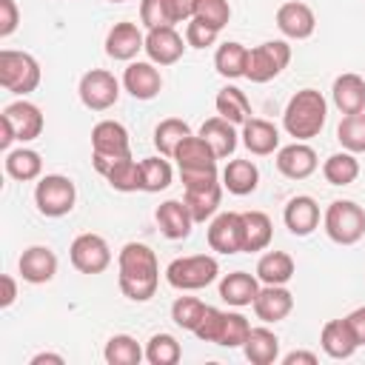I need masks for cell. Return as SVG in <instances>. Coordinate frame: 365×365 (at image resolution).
<instances>
[{
    "instance_id": "1",
    "label": "cell",
    "mask_w": 365,
    "mask_h": 365,
    "mask_svg": "<svg viewBox=\"0 0 365 365\" xmlns=\"http://www.w3.org/2000/svg\"><path fill=\"white\" fill-rule=\"evenodd\" d=\"M117 282L131 302H148L160 285L157 254L145 242H125L117 254Z\"/></svg>"
},
{
    "instance_id": "2",
    "label": "cell",
    "mask_w": 365,
    "mask_h": 365,
    "mask_svg": "<svg viewBox=\"0 0 365 365\" xmlns=\"http://www.w3.org/2000/svg\"><path fill=\"white\" fill-rule=\"evenodd\" d=\"M325 117H328L325 97L317 88H299L282 111V128L288 131V137L305 143L322 131Z\"/></svg>"
},
{
    "instance_id": "3",
    "label": "cell",
    "mask_w": 365,
    "mask_h": 365,
    "mask_svg": "<svg viewBox=\"0 0 365 365\" xmlns=\"http://www.w3.org/2000/svg\"><path fill=\"white\" fill-rule=\"evenodd\" d=\"M131 157V143L128 131L117 120H100L91 128V163L97 174H106L117 160Z\"/></svg>"
},
{
    "instance_id": "4",
    "label": "cell",
    "mask_w": 365,
    "mask_h": 365,
    "mask_svg": "<svg viewBox=\"0 0 365 365\" xmlns=\"http://www.w3.org/2000/svg\"><path fill=\"white\" fill-rule=\"evenodd\" d=\"M171 160H174L177 168H180L182 185L220 177V174H217V154L211 151V145H208L200 134H188V137L177 145V151H174Z\"/></svg>"
},
{
    "instance_id": "5",
    "label": "cell",
    "mask_w": 365,
    "mask_h": 365,
    "mask_svg": "<svg viewBox=\"0 0 365 365\" xmlns=\"http://www.w3.org/2000/svg\"><path fill=\"white\" fill-rule=\"evenodd\" d=\"M220 274V262L211 254H191V257H177L165 268V282L177 291H200L211 285Z\"/></svg>"
},
{
    "instance_id": "6",
    "label": "cell",
    "mask_w": 365,
    "mask_h": 365,
    "mask_svg": "<svg viewBox=\"0 0 365 365\" xmlns=\"http://www.w3.org/2000/svg\"><path fill=\"white\" fill-rule=\"evenodd\" d=\"M325 234L336 245H354L365 237V211L354 200H334L322 217Z\"/></svg>"
},
{
    "instance_id": "7",
    "label": "cell",
    "mask_w": 365,
    "mask_h": 365,
    "mask_svg": "<svg viewBox=\"0 0 365 365\" xmlns=\"http://www.w3.org/2000/svg\"><path fill=\"white\" fill-rule=\"evenodd\" d=\"M0 86L11 94H31L40 86V63L29 51L3 48L0 51Z\"/></svg>"
},
{
    "instance_id": "8",
    "label": "cell",
    "mask_w": 365,
    "mask_h": 365,
    "mask_svg": "<svg viewBox=\"0 0 365 365\" xmlns=\"http://www.w3.org/2000/svg\"><path fill=\"white\" fill-rule=\"evenodd\" d=\"M77 202V188L66 174H46L34 185V205L43 217H66Z\"/></svg>"
},
{
    "instance_id": "9",
    "label": "cell",
    "mask_w": 365,
    "mask_h": 365,
    "mask_svg": "<svg viewBox=\"0 0 365 365\" xmlns=\"http://www.w3.org/2000/svg\"><path fill=\"white\" fill-rule=\"evenodd\" d=\"M291 63V46L285 40H265L254 48H248V66L245 80L251 83H271L282 74V68Z\"/></svg>"
},
{
    "instance_id": "10",
    "label": "cell",
    "mask_w": 365,
    "mask_h": 365,
    "mask_svg": "<svg viewBox=\"0 0 365 365\" xmlns=\"http://www.w3.org/2000/svg\"><path fill=\"white\" fill-rule=\"evenodd\" d=\"M77 94L88 111H108L120 100V80L106 68H91L80 77Z\"/></svg>"
},
{
    "instance_id": "11",
    "label": "cell",
    "mask_w": 365,
    "mask_h": 365,
    "mask_svg": "<svg viewBox=\"0 0 365 365\" xmlns=\"http://www.w3.org/2000/svg\"><path fill=\"white\" fill-rule=\"evenodd\" d=\"M68 259L80 274H103L111 265V248L100 234H80L68 245Z\"/></svg>"
},
{
    "instance_id": "12",
    "label": "cell",
    "mask_w": 365,
    "mask_h": 365,
    "mask_svg": "<svg viewBox=\"0 0 365 365\" xmlns=\"http://www.w3.org/2000/svg\"><path fill=\"white\" fill-rule=\"evenodd\" d=\"M208 248L217 254H240L242 251V214L222 211L208 222Z\"/></svg>"
},
{
    "instance_id": "13",
    "label": "cell",
    "mask_w": 365,
    "mask_h": 365,
    "mask_svg": "<svg viewBox=\"0 0 365 365\" xmlns=\"http://www.w3.org/2000/svg\"><path fill=\"white\" fill-rule=\"evenodd\" d=\"M220 200H222V182H220V177L182 185V202L188 205L194 222L211 220L217 214V208H220Z\"/></svg>"
},
{
    "instance_id": "14",
    "label": "cell",
    "mask_w": 365,
    "mask_h": 365,
    "mask_svg": "<svg viewBox=\"0 0 365 365\" xmlns=\"http://www.w3.org/2000/svg\"><path fill=\"white\" fill-rule=\"evenodd\" d=\"M185 37L174 26H160L145 31V54L154 66H174L185 51Z\"/></svg>"
},
{
    "instance_id": "15",
    "label": "cell",
    "mask_w": 365,
    "mask_h": 365,
    "mask_svg": "<svg viewBox=\"0 0 365 365\" xmlns=\"http://www.w3.org/2000/svg\"><path fill=\"white\" fill-rule=\"evenodd\" d=\"M140 51H145V34L140 31L137 23H128V20H120L108 29L106 34V54L111 60H123V63H131Z\"/></svg>"
},
{
    "instance_id": "16",
    "label": "cell",
    "mask_w": 365,
    "mask_h": 365,
    "mask_svg": "<svg viewBox=\"0 0 365 365\" xmlns=\"http://www.w3.org/2000/svg\"><path fill=\"white\" fill-rule=\"evenodd\" d=\"M277 29L288 40H308L317 29V14L302 0H288L277 9Z\"/></svg>"
},
{
    "instance_id": "17",
    "label": "cell",
    "mask_w": 365,
    "mask_h": 365,
    "mask_svg": "<svg viewBox=\"0 0 365 365\" xmlns=\"http://www.w3.org/2000/svg\"><path fill=\"white\" fill-rule=\"evenodd\" d=\"M123 88L134 100H154L163 88V74L151 60H134L123 71Z\"/></svg>"
},
{
    "instance_id": "18",
    "label": "cell",
    "mask_w": 365,
    "mask_h": 365,
    "mask_svg": "<svg viewBox=\"0 0 365 365\" xmlns=\"http://www.w3.org/2000/svg\"><path fill=\"white\" fill-rule=\"evenodd\" d=\"M319 160H317V151L308 145V143H299L294 140L291 145H282L277 148V171L288 180H305L317 171Z\"/></svg>"
},
{
    "instance_id": "19",
    "label": "cell",
    "mask_w": 365,
    "mask_h": 365,
    "mask_svg": "<svg viewBox=\"0 0 365 365\" xmlns=\"http://www.w3.org/2000/svg\"><path fill=\"white\" fill-rule=\"evenodd\" d=\"M17 271L31 285L51 282L57 274V254L48 245H29L17 259Z\"/></svg>"
},
{
    "instance_id": "20",
    "label": "cell",
    "mask_w": 365,
    "mask_h": 365,
    "mask_svg": "<svg viewBox=\"0 0 365 365\" xmlns=\"http://www.w3.org/2000/svg\"><path fill=\"white\" fill-rule=\"evenodd\" d=\"M0 117L11 123L17 143H31V140H37L43 134V111L34 103H29V100L9 103Z\"/></svg>"
},
{
    "instance_id": "21",
    "label": "cell",
    "mask_w": 365,
    "mask_h": 365,
    "mask_svg": "<svg viewBox=\"0 0 365 365\" xmlns=\"http://www.w3.org/2000/svg\"><path fill=\"white\" fill-rule=\"evenodd\" d=\"M257 319H262L265 325L271 322H279L285 319L291 311H294V294L285 288V285H262L257 299L251 302Z\"/></svg>"
},
{
    "instance_id": "22",
    "label": "cell",
    "mask_w": 365,
    "mask_h": 365,
    "mask_svg": "<svg viewBox=\"0 0 365 365\" xmlns=\"http://www.w3.org/2000/svg\"><path fill=\"white\" fill-rule=\"evenodd\" d=\"M282 220H285V228L294 234V237H308L314 234V228L319 225V205L314 197L308 194H297L285 202V211H282Z\"/></svg>"
},
{
    "instance_id": "23",
    "label": "cell",
    "mask_w": 365,
    "mask_h": 365,
    "mask_svg": "<svg viewBox=\"0 0 365 365\" xmlns=\"http://www.w3.org/2000/svg\"><path fill=\"white\" fill-rule=\"evenodd\" d=\"M154 220H157L163 237H168V240H185L191 234V228H194V217H191V211H188V205L182 200L160 202L157 211H154Z\"/></svg>"
},
{
    "instance_id": "24",
    "label": "cell",
    "mask_w": 365,
    "mask_h": 365,
    "mask_svg": "<svg viewBox=\"0 0 365 365\" xmlns=\"http://www.w3.org/2000/svg\"><path fill=\"white\" fill-rule=\"evenodd\" d=\"M240 137H242V145L257 157H268L279 148V128L274 123L262 120V117H248L242 123Z\"/></svg>"
},
{
    "instance_id": "25",
    "label": "cell",
    "mask_w": 365,
    "mask_h": 365,
    "mask_svg": "<svg viewBox=\"0 0 365 365\" xmlns=\"http://www.w3.org/2000/svg\"><path fill=\"white\" fill-rule=\"evenodd\" d=\"M319 345H322V351H325L331 359H348V356H354V351L359 348V342H356L351 325L345 322V317H342V319H328V322L322 325V331H319Z\"/></svg>"
},
{
    "instance_id": "26",
    "label": "cell",
    "mask_w": 365,
    "mask_h": 365,
    "mask_svg": "<svg viewBox=\"0 0 365 365\" xmlns=\"http://www.w3.org/2000/svg\"><path fill=\"white\" fill-rule=\"evenodd\" d=\"M259 288L262 285H259V279L254 274H248V271H231V274H225L220 279V299L228 302V305H234V308H245V305H251L257 299Z\"/></svg>"
},
{
    "instance_id": "27",
    "label": "cell",
    "mask_w": 365,
    "mask_h": 365,
    "mask_svg": "<svg viewBox=\"0 0 365 365\" xmlns=\"http://www.w3.org/2000/svg\"><path fill=\"white\" fill-rule=\"evenodd\" d=\"M331 100L342 114H359L365 111V80L354 71H345L331 86Z\"/></svg>"
},
{
    "instance_id": "28",
    "label": "cell",
    "mask_w": 365,
    "mask_h": 365,
    "mask_svg": "<svg viewBox=\"0 0 365 365\" xmlns=\"http://www.w3.org/2000/svg\"><path fill=\"white\" fill-rule=\"evenodd\" d=\"M200 137L211 145V151L217 154V160H225V157H231L234 154V148H237V128H234V123H228L225 117H208L202 125H200Z\"/></svg>"
},
{
    "instance_id": "29",
    "label": "cell",
    "mask_w": 365,
    "mask_h": 365,
    "mask_svg": "<svg viewBox=\"0 0 365 365\" xmlns=\"http://www.w3.org/2000/svg\"><path fill=\"white\" fill-rule=\"evenodd\" d=\"M222 188H228V194L234 197H245L254 194L259 185V168L251 160H228V165L220 174Z\"/></svg>"
},
{
    "instance_id": "30",
    "label": "cell",
    "mask_w": 365,
    "mask_h": 365,
    "mask_svg": "<svg viewBox=\"0 0 365 365\" xmlns=\"http://www.w3.org/2000/svg\"><path fill=\"white\" fill-rule=\"evenodd\" d=\"M242 351H245V359L254 365H274L279 359V336L265 325L251 328Z\"/></svg>"
},
{
    "instance_id": "31",
    "label": "cell",
    "mask_w": 365,
    "mask_h": 365,
    "mask_svg": "<svg viewBox=\"0 0 365 365\" xmlns=\"http://www.w3.org/2000/svg\"><path fill=\"white\" fill-rule=\"evenodd\" d=\"M274 237V222L265 211H242V251H265Z\"/></svg>"
},
{
    "instance_id": "32",
    "label": "cell",
    "mask_w": 365,
    "mask_h": 365,
    "mask_svg": "<svg viewBox=\"0 0 365 365\" xmlns=\"http://www.w3.org/2000/svg\"><path fill=\"white\" fill-rule=\"evenodd\" d=\"M3 165H6V174L11 180H17V182H31V180H40L43 177V160H40V154L34 148H26V145L6 151Z\"/></svg>"
},
{
    "instance_id": "33",
    "label": "cell",
    "mask_w": 365,
    "mask_h": 365,
    "mask_svg": "<svg viewBox=\"0 0 365 365\" xmlns=\"http://www.w3.org/2000/svg\"><path fill=\"white\" fill-rule=\"evenodd\" d=\"M294 271L297 265L285 251H265L257 262V279L262 285H285L294 277Z\"/></svg>"
},
{
    "instance_id": "34",
    "label": "cell",
    "mask_w": 365,
    "mask_h": 365,
    "mask_svg": "<svg viewBox=\"0 0 365 365\" xmlns=\"http://www.w3.org/2000/svg\"><path fill=\"white\" fill-rule=\"evenodd\" d=\"M214 106H217V114L225 117V120L234 123V125H242V123L251 117V103H248L245 91L237 88V86H225V88H220Z\"/></svg>"
},
{
    "instance_id": "35",
    "label": "cell",
    "mask_w": 365,
    "mask_h": 365,
    "mask_svg": "<svg viewBox=\"0 0 365 365\" xmlns=\"http://www.w3.org/2000/svg\"><path fill=\"white\" fill-rule=\"evenodd\" d=\"M103 359L108 365H140V359H145V348H140V342L128 334H114L103 348Z\"/></svg>"
},
{
    "instance_id": "36",
    "label": "cell",
    "mask_w": 365,
    "mask_h": 365,
    "mask_svg": "<svg viewBox=\"0 0 365 365\" xmlns=\"http://www.w3.org/2000/svg\"><path fill=\"white\" fill-rule=\"evenodd\" d=\"M245 66H248V48L237 40H228L217 48L214 54V68L228 77V80H237V77H245Z\"/></svg>"
},
{
    "instance_id": "37",
    "label": "cell",
    "mask_w": 365,
    "mask_h": 365,
    "mask_svg": "<svg viewBox=\"0 0 365 365\" xmlns=\"http://www.w3.org/2000/svg\"><path fill=\"white\" fill-rule=\"evenodd\" d=\"M322 177L331 185H351L359 177V160H356V154H351L345 148L336 151V154H331L322 163Z\"/></svg>"
},
{
    "instance_id": "38",
    "label": "cell",
    "mask_w": 365,
    "mask_h": 365,
    "mask_svg": "<svg viewBox=\"0 0 365 365\" xmlns=\"http://www.w3.org/2000/svg\"><path fill=\"white\" fill-rule=\"evenodd\" d=\"M108 185L114 191H123V194H131V191H143V171H140V163L125 157V160H117L106 174Z\"/></svg>"
},
{
    "instance_id": "39",
    "label": "cell",
    "mask_w": 365,
    "mask_h": 365,
    "mask_svg": "<svg viewBox=\"0 0 365 365\" xmlns=\"http://www.w3.org/2000/svg\"><path fill=\"white\" fill-rule=\"evenodd\" d=\"M191 134L188 123L180 120V117H165L157 128H154V148L163 154V157H174L177 145Z\"/></svg>"
},
{
    "instance_id": "40",
    "label": "cell",
    "mask_w": 365,
    "mask_h": 365,
    "mask_svg": "<svg viewBox=\"0 0 365 365\" xmlns=\"http://www.w3.org/2000/svg\"><path fill=\"white\" fill-rule=\"evenodd\" d=\"M140 171H143V191H148V194L165 191L171 185V180H174V168L163 154L140 160Z\"/></svg>"
},
{
    "instance_id": "41",
    "label": "cell",
    "mask_w": 365,
    "mask_h": 365,
    "mask_svg": "<svg viewBox=\"0 0 365 365\" xmlns=\"http://www.w3.org/2000/svg\"><path fill=\"white\" fill-rule=\"evenodd\" d=\"M336 140L351 154H365V111L345 114L336 125Z\"/></svg>"
},
{
    "instance_id": "42",
    "label": "cell",
    "mask_w": 365,
    "mask_h": 365,
    "mask_svg": "<svg viewBox=\"0 0 365 365\" xmlns=\"http://www.w3.org/2000/svg\"><path fill=\"white\" fill-rule=\"evenodd\" d=\"M248 334H251V322L240 311H225L222 314V328H220L217 345L220 348H242L245 339H248Z\"/></svg>"
},
{
    "instance_id": "43",
    "label": "cell",
    "mask_w": 365,
    "mask_h": 365,
    "mask_svg": "<svg viewBox=\"0 0 365 365\" xmlns=\"http://www.w3.org/2000/svg\"><path fill=\"white\" fill-rule=\"evenodd\" d=\"M180 356H182V348L171 334H154L145 342V359L151 365H177Z\"/></svg>"
},
{
    "instance_id": "44",
    "label": "cell",
    "mask_w": 365,
    "mask_h": 365,
    "mask_svg": "<svg viewBox=\"0 0 365 365\" xmlns=\"http://www.w3.org/2000/svg\"><path fill=\"white\" fill-rule=\"evenodd\" d=\"M205 308L208 305L202 299H197V297H177L174 305H171V319H174L177 328L194 334L197 325H200V319H202V314H205Z\"/></svg>"
},
{
    "instance_id": "45",
    "label": "cell",
    "mask_w": 365,
    "mask_h": 365,
    "mask_svg": "<svg viewBox=\"0 0 365 365\" xmlns=\"http://www.w3.org/2000/svg\"><path fill=\"white\" fill-rule=\"evenodd\" d=\"M140 23L148 29H160V26H177L171 0H140Z\"/></svg>"
},
{
    "instance_id": "46",
    "label": "cell",
    "mask_w": 365,
    "mask_h": 365,
    "mask_svg": "<svg viewBox=\"0 0 365 365\" xmlns=\"http://www.w3.org/2000/svg\"><path fill=\"white\" fill-rule=\"evenodd\" d=\"M194 17L202 20L205 26L222 31L228 26V20H231V6H228V0H197Z\"/></svg>"
},
{
    "instance_id": "47",
    "label": "cell",
    "mask_w": 365,
    "mask_h": 365,
    "mask_svg": "<svg viewBox=\"0 0 365 365\" xmlns=\"http://www.w3.org/2000/svg\"><path fill=\"white\" fill-rule=\"evenodd\" d=\"M217 29H211V26H205L202 20H197V17H191L188 23H185V43L191 46V48H208V46H214L217 43Z\"/></svg>"
},
{
    "instance_id": "48",
    "label": "cell",
    "mask_w": 365,
    "mask_h": 365,
    "mask_svg": "<svg viewBox=\"0 0 365 365\" xmlns=\"http://www.w3.org/2000/svg\"><path fill=\"white\" fill-rule=\"evenodd\" d=\"M222 314L225 311L208 305L205 314H202V319H200V325H197V331H194V336L202 339V342H214L217 345V336H220V328H222Z\"/></svg>"
},
{
    "instance_id": "49",
    "label": "cell",
    "mask_w": 365,
    "mask_h": 365,
    "mask_svg": "<svg viewBox=\"0 0 365 365\" xmlns=\"http://www.w3.org/2000/svg\"><path fill=\"white\" fill-rule=\"evenodd\" d=\"M17 23H20V9H17V3H14V0H0V37L14 34Z\"/></svg>"
},
{
    "instance_id": "50",
    "label": "cell",
    "mask_w": 365,
    "mask_h": 365,
    "mask_svg": "<svg viewBox=\"0 0 365 365\" xmlns=\"http://www.w3.org/2000/svg\"><path fill=\"white\" fill-rule=\"evenodd\" d=\"M345 322L351 325V331H354L356 342H359V345H365V305L354 308V311H351V314L345 317Z\"/></svg>"
},
{
    "instance_id": "51",
    "label": "cell",
    "mask_w": 365,
    "mask_h": 365,
    "mask_svg": "<svg viewBox=\"0 0 365 365\" xmlns=\"http://www.w3.org/2000/svg\"><path fill=\"white\" fill-rule=\"evenodd\" d=\"M0 285H3V294H0V308H11L14 299H17V282L11 274H3L0 277Z\"/></svg>"
},
{
    "instance_id": "52",
    "label": "cell",
    "mask_w": 365,
    "mask_h": 365,
    "mask_svg": "<svg viewBox=\"0 0 365 365\" xmlns=\"http://www.w3.org/2000/svg\"><path fill=\"white\" fill-rule=\"evenodd\" d=\"M171 9H174V17H177V23H188V20L194 17L197 0H171Z\"/></svg>"
},
{
    "instance_id": "53",
    "label": "cell",
    "mask_w": 365,
    "mask_h": 365,
    "mask_svg": "<svg viewBox=\"0 0 365 365\" xmlns=\"http://www.w3.org/2000/svg\"><path fill=\"white\" fill-rule=\"evenodd\" d=\"M282 365H317V354L311 351H291L282 356Z\"/></svg>"
},
{
    "instance_id": "54",
    "label": "cell",
    "mask_w": 365,
    "mask_h": 365,
    "mask_svg": "<svg viewBox=\"0 0 365 365\" xmlns=\"http://www.w3.org/2000/svg\"><path fill=\"white\" fill-rule=\"evenodd\" d=\"M43 362H54V365H63L66 359H63L60 354H37V356H31V365H43Z\"/></svg>"
},
{
    "instance_id": "55",
    "label": "cell",
    "mask_w": 365,
    "mask_h": 365,
    "mask_svg": "<svg viewBox=\"0 0 365 365\" xmlns=\"http://www.w3.org/2000/svg\"><path fill=\"white\" fill-rule=\"evenodd\" d=\"M108 3H125V0H108Z\"/></svg>"
}]
</instances>
